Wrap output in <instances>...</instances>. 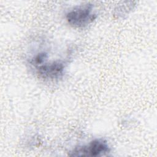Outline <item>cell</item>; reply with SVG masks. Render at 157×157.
Segmentation results:
<instances>
[{
	"mask_svg": "<svg viewBox=\"0 0 157 157\" xmlns=\"http://www.w3.org/2000/svg\"><path fill=\"white\" fill-rule=\"evenodd\" d=\"M110 147L106 140L102 139H94L88 145L75 148L73 151V156H98L110 152Z\"/></svg>",
	"mask_w": 157,
	"mask_h": 157,
	"instance_id": "7a4b0ae2",
	"label": "cell"
},
{
	"mask_svg": "<svg viewBox=\"0 0 157 157\" xmlns=\"http://www.w3.org/2000/svg\"><path fill=\"white\" fill-rule=\"evenodd\" d=\"M92 4H84L75 7L67 12L66 18L67 23L76 28H83L92 23L96 18Z\"/></svg>",
	"mask_w": 157,
	"mask_h": 157,
	"instance_id": "6da1fadb",
	"label": "cell"
},
{
	"mask_svg": "<svg viewBox=\"0 0 157 157\" xmlns=\"http://www.w3.org/2000/svg\"><path fill=\"white\" fill-rule=\"evenodd\" d=\"M66 63L62 60H56L52 62L43 63L36 67L37 73L40 77L46 79H57L64 74Z\"/></svg>",
	"mask_w": 157,
	"mask_h": 157,
	"instance_id": "3957f363",
	"label": "cell"
}]
</instances>
